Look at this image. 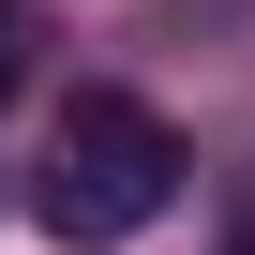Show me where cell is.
I'll return each instance as SVG.
<instances>
[{
  "mask_svg": "<svg viewBox=\"0 0 255 255\" xmlns=\"http://www.w3.org/2000/svg\"><path fill=\"white\" fill-rule=\"evenodd\" d=\"M165 195H180V135H165L135 90H75L60 135H45V165H30L45 240L60 255H120L135 225H165Z\"/></svg>",
  "mask_w": 255,
  "mask_h": 255,
  "instance_id": "cell-1",
  "label": "cell"
},
{
  "mask_svg": "<svg viewBox=\"0 0 255 255\" xmlns=\"http://www.w3.org/2000/svg\"><path fill=\"white\" fill-rule=\"evenodd\" d=\"M0 90H15V45H0Z\"/></svg>",
  "mask_w": 255,
  "mask_h": 255,
  "instance_id": "cell-2",
  "label": "cell"
},
{
  "mask_svg": "<svg viewBox=\"0 0 255 255\" xmlns=\"http://www.w3.org/2000/svg\"><path fill=\"white\" fill-rule=\"evenodd\" d=\"M240 255H255V210H240Z\"/></svg>",
  "mask_w": 255,
  "mask_h": 255,
  "instance_id": "cell-3",
  "label": "cell"
}]
</instances>
